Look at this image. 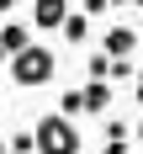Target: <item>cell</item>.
<instances>
[{"label": "cell", "mask_w": 143, "mask_h": 154, "mask_svg": "<svg viewBox=\"0 0 143 154\" xmlns=\"http://www.w3.org/2000/svg\"><path fill=\"white\" fill-rule=\"evenodd\" d=\"M5 149H11V154H32V149H37L32 128H27V133H11V138H5Z\"/></svg>", "instance_id": "obj_12"}, {"label": "cell", "mask_w": 143, "mask_h": 154, "mask_svg": "<svg viewBox=\"0 0 143 154\" xmlns=\"http://www.w3.org/2000/svg\"><path fill=\"white\" fill-rule=\"evenodd\" d=\"M101 154H133V128H127L122 117L106 122V149H101Z\"/></svg>", "instance_id": "obj_6"}, {"label": "cell", "mask_w": 143, "mask_h": 154, "mask_svg": "<svg viewBox=\"0 0 143 154\" xmlns=\"http://www.w3.org/2000/svg\"><path fill=\"white\" fill-rule=\"evenodd\" d=\"M79 101H85L90 117H106L111 101H117V85H111V80H85V85H79Z\"/></svg>", "instance_id": "obj_3"}, {"label": "cell", "mask_w": 143, "mask_h": 154, "mask_svg": "<svg viewBox=\"0 0 143 154\" xmlns=\"http://www.w3.org/2000/svg\"><path fill=\"white\" fill-rule=\"evenodd\" d=\"M0 154H11V149H5V138H0Z\"/></svg>", "instance_id": "obj_19"}, {"label": "cell", "mask_w": 143, "mask_h": 154, "mask_svg": "<svg viewBox=\"0 0 143 154\" xmlns=\"http://www.w3.org/2000/svg\"><path fill=\"white\" fill-rule=\"evenodd\" d=\"M117 5H138V11H143V0H111V11H117Z\"/></svg>", "instance_id": "obj_17"}, {"label": "cell", "mask_w": 143, "mask_h": 154, "mask_svg": "<svg viewBox=\"0 0 143 154\" xmlns=\"http://www.w3.org/2000/svg\"><path fill=\"white\" fill-rule=\"evenodd\" d=\"M16 5H21V0H0V16H5V11H16Z\"/></svg>", "instance_id": "obj_16"}, {"label": "cell", "mask_w": 143, "mask_h": 154, "mask_svg": "<svg viewBox=\"0 0 143 154\" xmlns=\"http://www.w3.org/2000/svg\"><path fill=\"white\" fill-rule=\"evenodd\" d=\"M138 27H111L106 37H101V53H111V59H133V53H138Z\"/></svg>", "instance_id": "obj_4"}, {"label": "cell", "mask_w": 143, "mask_h": 154, "mask_svg": "<svg viewBox=\"0 0 143 154\" xmlns=\"http://www.w3.org/2000/svg\"><path fill=\"white\" fill-rule=\"evenodd\" d=\"M101 11H111V0H85V16H101Z\"/></svg>", "instance_id": "obj_13"}, {"label": "cell", "mask_w": 143, "mask_h": 154, "mask_svg": "<svg viewBox=\"0 0 143 154\" xmlns=\"http://www.w3.org/2000/svg\"><path fill=\"white\" fill-rule=\"evenodd\" d=\"M11 80H16V91H37V85H48V80L58 75V53L43 43H27L21 53H11Z\"/></svg>", "instance_id": "obj_1"}, {"label": "cell", "mask_w": 143, "mask_h": 154, "mask_svg": "<svg viewBox=\"0 0 143 154\" xmlns=\"http://www.w3.org/2000/svg\"><path fill=\"white\" fill-rule=\"evenodd\" d=\"M64 16H69V0H32V27L43 32H58Z\"/></svg>", "instance_id": "obj_5"}, {"label": "cell", "mask_w": 143, "mask_h": 154, "mask_svg": "<svg viewBox=\"0 0 143 154\" xmlns=\"http://www.w3.org/2000/svg\"><path fill=\"white\" fill-rule=\"evenodd\" d=\"M58 112H64V117H85V101H79V85H69V91L58 96Z\"/></svg>", "instance_id": "obj_9"}, {"label": "cell", "mask_w": 143, "mask_h": 154, "mask_svg": "<svg viewBox=\"0 0 143 154\" xmlns=\"http://www.w3.org/2000/svg\"><path fill=\"white\" fill-rule=\"evenodd\" d=\"M133 101L143 106V64H138V75H133Z\"/></svg>", "instance_id": "obj_14"}, {"label": "cell", "mask_w": 143, "mask_h": 154, "mask_svg": "<svg viewBox=\"0 0 143 154\" xmlns=\"http://www.w3.org/2000/svg\"><path fill=\"white\" fill-rule=\"evenodd\" d=\"M27 43H32V32L21 27V21H5V27H0V48H5V53H21Z\"/></svg>", "instance_id": "obj_7"}, {"label": "cell", "mask_w": 143, "mask_h": 154, "mask_svg": "<svg viewBox=\"0 0 143 154\" xmlns=\"http://www.w3.org/2000/svg\"><path fill=\"white\" fill-rule=\"evenodd\" d=\"M133 75H138L133 59H111V85H133Z\"/></svg>", "instance_id": "obj_10"}, {"label": "cell", "mask_w": 143, "mask_h": 154, "mask_svg": "<svg viewBox=\"0 0 143 154\" xmlns=\"http://www.w3.org/2000/svg\"><path fill=\"white\" fill-rule=\"evenodd\" d=\"M85 69H90V80H111V53H90Z\"/></svg>", "instance_id": "obj_11"}, {"label": "cell", "mask_w": 143, "mask_h": 154, "mask_svg": "<svg viewBox=\"0 0 143 154\" xmlns=\"http://www.w3.org/2000/svg\"><path fill=\"white\" fill-rule=\"evenodd\" d=\"M5 59H11V53H5V48H0V64H5Z\"/></svg>", "instance_id": "obj_18"}, {"label": "cell", "mask_w": 143, "mask_h": 154, "mask_svg": "<svg viewBox=\"0 0 143 154\" xmlns=\"http://www.w3.org/2000/svg\"><path fill=\"white\" fill-rule=\"evenodd\" d=\"M32 154H37V149H32Z\"/></svg>", "instance_id": "obj_20"}, {"label": "cell", "mask_w": 143, "mask_h": 154, "mask_svg": "<svg viewBox=\"0 0 143 154\" xmlns=\"http://www.w3.org/2000/svg\"><path fill=\"white\" fill-rule=\"evenodd\" d=\"M32 138H37V154H79L85 138H79V122L64 117V112H48L32 122Z\"/></svg>", "instance_id": "obj_2"}, {"label": "cell", "mask_w": 143, "mask_h": 154, "mask_svg": "<svg viewBox=\"0 0 143 154\" xmlns=\"http://www.w3.org/2000/svg\"><path fill=\"white\" fill-rule=\"evenodd\" d=\"M133 143H138V149H143V117H138V128H133Z\"/></svg>", "instance_id": "obj_15"}, {"label": "cell", "mask_w": 143, "mask_h": 154, "mask_svg": "<svg viewBox=\"0 0 143 154\" xmlns=\"http://www.w3.org/2000/svg\"><path fill=\"white\" fill-rule=\"evenodd\" d=\"M58 32H64V37H69V43L79 48L85 37H90V16H85V11H74V16H64V27H58Z\"/></svg>", "instance_id": "obj_8"}]
</instances>
